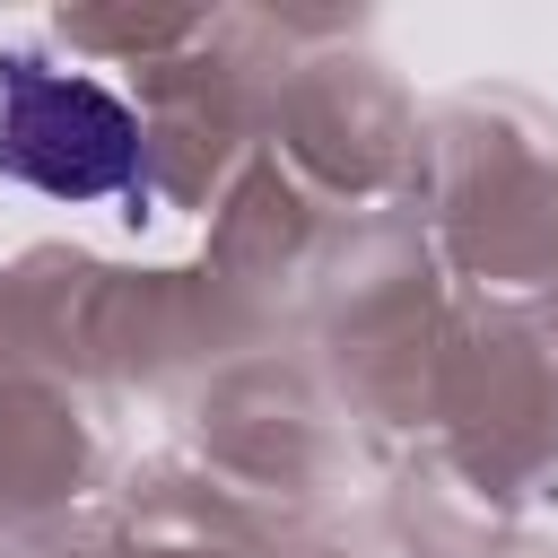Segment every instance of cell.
<instances>
[{"instance_id":"obj_1","label":"cell","mask_w":558,"mask_h":558,"mask_svg":"<svg viewBox=\"0 0 558 558\" xmlns=\"http://www.w3.org/2000/svg\"><path fill=\"white\" fill-rule=\"evenodd\" d=\"M0 174L52 201H113L140 183V113L96 78L0 61Z\"/></svg>"}]
</instances>
